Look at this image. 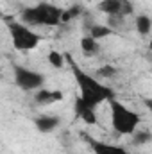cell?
Here are the masks:
<instances>
[{
    "mask_svg": "<svg viewBox=\"0 0 152 154\" xmlns=\"http://www.w3.org/2000/svg\"><path fill=\"white\" fill-rule=\"evenodd\" d=\"M66 63L70 65V70H72V75L75 79V84L79 88V95L77 99L86 104V106H91V108H99L100 104L104 102H109L111 99H114V91L111 86H108L104 81L97 79L95 75L88 74L86 70H82L70 54H66Z\"/></svg>",
    "mask_w": 152,
    "mask_h": 154,
    "instance_id": "obj_1",
    "label": "cell"
},
{
    "mask_svg": "<svg viewBox=\"0 0 152 154\" xmlns=\"http://www.w3.org/2000/svg\"><path fill=\"white\" fill-rule=\"evenodd\" d=\"M63 13L65 9L56 4L38 2L20 11V22L29 27H57L63 23Z\"/></svg>",
    "mask_w": 152,
    "mask_h": 154,
    "instance_id": "obj_2",
    "label": "cell"
},
{
    "mask_svg": "<svg viewBox=\"0 0 152 154\" xmlns=\"http://www.w3.org/2000/svg\"><path fill=\"white\" fill-rule=\"evenodd\" d=\"M109 116H111V127L114 133L122 134V136H131L134 131L140 129V115L127 108L122 100H118L116 97L109 100Z\"/></svg>",
    "mask_w": 152,
    "mask_h": 154,
    "instance_id": "obj_3",
    "label": "cell"
},
{
    "mask_svg": "<svg viewBox=\"0 0 152 154\" xmlns=\"http://www.w3.org/2000/svg\"><path fill=\"white\" fill-rule=\"evenodd\" d=\"M5 25H7L11 41H13V47L18 52H23V54L25 52H32L34 48H38V45L43 39L38 32H34L29 25H25L20 20L5 18Z\"/></svg>",
    "mask_w": 152,
    "mask_h": 154,
    "instance_id": "obj_4",
    "label": "cell"
},
{
    "mask_svg": "<svg viewBox=\"0 0 152 154\" xmlns=\"http://www.w3.org/2000/svg\"><path fill=\"white\" fill-rule=\"evenodd\" d=\"M13 81L23 91H38L45 88V74L23 65H13Z\"/></svg>",
    "mask_w": 152,
    "mask_h": 154,
    "instance_id": "obj_5",
    "label": "cell"
},
{
    "mask_svg": "<svg viewBox=\"0 0 152 154\" xmlns=\"http://www.w3.org/2000/svg\"><path fill=\"white\" fill-rule=\"evenodd\" d=\"M84 140L90 143L93 154H129V151H127L125 147H122V145L100 142V140H95V138H91V136H88V134H84Z\"/></svg>",
    "mask_w": 152,
    "mask_h": 154,
    "instance_id": "obj_6",
    "label": "cell"
},
{
    "mask_svg": "<svg viewBox=\"0 0 152 154\" xmlns=\"http://www.w3.org/2000/svg\"><path fill=\"white\" fill-rule=\"evenodd\" d=\"M32 122H34V127L38 129L41 134H50V133H54L56 129H59V125H61V116L43 113V115L34 116Z\"/></svg>",
    "mask_w": 152,
    "mask_h": 154,
    "instance_id": "obj_7",
    "label": "cell"
},
{
    "mask_svg": "<svg viewBox=\"0 0 152 154\" xmlns=\"http://www.w3.org/2000/svg\"><path fill=\"white\" fill-rule=\"evenodd\" d=\"M63 91L59 90H48V88H41L38 91H34V102L38 106H50L54 102L63 100Z\"/></svg>",
    "mask_w": 152,
    "mask_h": 154,
    "instance_id": "obj_8",
    "label": "cell"
},
{
    "mask_svg": "<svg viewBox=\"0 0 152 154\" xmlns=\"http://www.w3.org/2000/svg\"><path fill=\"white\" fill-rule=\"evenodd\" d=\"M127 0H100L97 4V9L104 13L108 18L109 16H123V7ZM125 18V16H123Z\"/></svg>",
    "mask_w": 152,
    "mask_h": 154,
    "instance_id": "obj_9",
    "label": "cell"
},
{
    "mask_svg": "<svg viewBox=\"0 0 152 154\" xmlns=\"http://www.w3.org/2000/svg\"><path fill=\"white\" fill-rule=\"evenodd\" d=\"M74 111H75L77 118H79V120H82L84 124H88V125H95V124H97V109H95V108H91V106L82 104L79 99H75Z\"/></svg>",
    "mask_w": 152,
    "mask_h": 154,
    "instance_id": "obj_10",
    "label": "cell"
},
{
    "mask_svg": "<svg viewBox=\"0 0 152 154\" xmlns=\"http://www.w3.org/2000/svg\"><path fill=\"white\" fill-rule=\"evenodd\" d=\"M79 45H81V52L84 54V57H93V56H97L99 50H100L99 41L95 38H91L90 34H84V36L81 38V41H79Z\"/></svg>",
    "mask_w": 152,
    "mask_h": 154,
    "instance_id": "obj_11",
    "label": "cell"
},
{
    "mask_svg": "<svg viewBox=\"0 0 152 154\" xmlns=\"http://www.w3.org/2000/svg\"><path fill=\"white\" fill-rule=\"evenodd\" d=\"M86 34H90L91 38H95L97 41H100V39H106L108 36L114 34V31L109 25H106V23H91V25L88 27Z\"/></svg>",
    "mask_w": 152,
    "mask_h": 154,
    "instance_id": "obj_12",
    "label": "cell"
},
{
    "mask_svg": "<svg viewBox=\"0 0 152 154\" xmlns=\"http://www.w3.org/2000/svg\"><path fill=\"white\" fill-rule=\"evenodd\" d=\"M134 29L140 36H149L152 31V18L149 14H136L134 18Z\"/></svg>",
    "mask_w": 152,
    "mask_h": 154,
    "instance_id": "obj_13",
    "label": "cell"
},
{
    "mask_svg": "<svg viewBox=\"0 0 152 154\" xmlns=\"http://www.w3.org/2000/svg\"><path fill=\"white\" fill-rule=\"evenodd\" d=\"M131 142L136 147H143V145H147V143L152 142V133L149 129H138V131H134L131 134Z\"/></svg>",
    "mask_w": 152,
    "mask_h": 154,
    "instance_id": "obj_14",
    "label": "cell"
},
{
    "mask_svg": "<svg viewBox=\"0 0 152 154\" xmlns=\"http://www.w3.org/2000/svg\"><path fill=\"white\" fill-rule=\"evenodd\" d=\"M47 59H48V63H50L54 68H63L65 63H66V54H61V52H57V50H50L48 56H47Z\"/></svg>",
    "mask_w": 152,
    "mask_h": 154,
    "instance_id": "obj_15",
    "label": "cell"
},
{
    "mask_svg": "<svg viewBox=\"0 0 152 154\" xmlns=\"http://www.w3.org/2000/svg\"><path fill=\"white\" fill-rule=\"evenodd\" d=\"M116 74H118V70L114 68L113 65H102L100 68H97L95 77L102 81V79H113V77H116Z\"/></svg>",
    "mask_w": 152,
    "mask_h": 154,
    "instance_id": "obj_16",
    "label": "cell"
},
{
    "mask_svg": "<svg viewBox=\"0 0 152 154\" xmlns=\"http://www.w3.org/2000/svg\"><path fill=\"white\" fill-rule=\"evenodd\" d=\"M81 13H82V7L81 5H72V7L65 9V13H63V23H68V22L75 20Z\"/></svg>",
    "mask_w": 152,
    "mask_h": 154,
    "instance_id": "obj_17",
    "label": "cell"
},
{
    "mask_svg": "<svg viewBox=\"0 0 152 154\" xmlns=\"http://www.w3.org/2000/svg\"><path fill=\"white\" fill-rule=\"evenodd\" d=\"M149 48H150V52H152V39L149 41Z\"/></svg>",
    "mask_w": 152,
    "mask_h": 154,
    "instance_id": "obj_18",
    "label": "cell"
}]
</instances>
